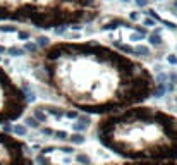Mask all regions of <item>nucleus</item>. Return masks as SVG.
<instances>
[{
	"label": "nucleus",
	"mask_w": 177,
	"mask_h": 165,
	"mask_svg": "<svg viewBox=\"0 0 177 165\" xmlns=\"http://www.w3.org/2000/svg\"><path fill=\"white\" fill-rule=\"evenodd\" d=\"M136 2V5L138 7H146L148 5V0H134Z\"/></svg>",
	"instance_id": "22"
},
{
	"label": "nucleus",
	"mask_w": 177,
	"mask_h": 165,
	"mask_svg": "<svg viewBox=\"0 0 177 165\" xmlns=\"http://www.w3.org/2000/svg\"><path fill=\"white\" fill-rule=\"evenodd\" d=\"M17 36H19V40H29V33L28 31H21V29H17Z\"/></svg>",
	"instance_id": "18"
},
{
	"label": "nucleus",
	"mask_w": 177,
	"mask_h": 165,
	"mask_svg": "<svg viewBox=\"0 0 177 165\" xmlns=\"http://www.w3.org/2000/svg\"><path fill=\"white\" fill-rule=\"evenodd\" d=\"M34 43H36L40 48H45V47H48V45H50V40H48L47 36H38Z\"/></svg>",
	"instance_id": "13"
},
{
	"label": "nucleus",
	"mask_w": 177,
	"mask_h": 165,
	"mask_svg": "<svg viewBox=\"0 0 177 165\" xmlns=\"http://www.w3.org/2000/svg\"><path fill=\"white\" fill-rule=\"evenodd\" d=\"M24 122H26L29 127H36V129L40 127V122H38L34 117H26V119H24Z\"/></svg>",
	"instance_id": "16"
},
{
	"label": "nucleus",
	"mask_w": 177,
	"mask_h": 165,
	"mask_svg": "<svg viewBox=\"0 0 177 165\" xmlns=\"http://www.w3.org/2000/svg\"><path fill=\"white\" fill-rule=\"evenodd\" d=\"M54 136L59 138V139H62V141H67V139H69V133H65V131H55Z\"/></svg>",
	"instance_id": "17"
},
{
	"label": "nucleus",
	"mask_w": 177,
	"mask_h": 165,
	"mask_svg": "<svg viewBox=\"0 0 177 165\" xmlns=\"http://www.w3.org/2000/svg\"><path fill=\"white\" fill-rule=\"evenodd\" d=\"M17 29L19 28L12 26V24H2L0 26V31H4V33H17Z\"/></svg>",
	"instance_id": "15"
},
{
	"label": "nucleus",
	"mask_w": 177,
	"mask_h": 165,
	"mask_svg": "<svg viewBox=\"0 0 177 165\" xmlns=\"http://www.w3.org/2000/svg\"><path fill=\"white\" fill-rule=\"evenodd\" d=\"M148 41H150L151 45H155V47H158V45H162V36L158 33H151L150 36H148Z\"/></svg>",
	"instance_id": "10"
},
{
	"label": "nucleus",
	"mask_w": 177,
	"mask_h": 165,
	"mask_svg": "<svg viewBox=\"0 0 177 165\" xmlns=\"http://www.w3.org/2000/svg\"><path fill=\"white\" fill-rule=\"evenodd\" d=\"M28 105L29 101L22 88L0 65V127L22 119Z\"/></svg>",
	"instance_id": "4"
},
{
	"label": "nucleus",
	"mask_w": 177,
	"mask_h": 165,
	"mask_svg": "<svg viewBox=\"0 0 177 165\" xmlns=\"http://www.w3.org/2000/svg\"><path fill=\"white\" fill-rule=\"evenodd\" d=\"M141 38H145V36H143V35H133V36H131V40L134 41V40H141Z\"/></svg>",
	"instance_id": "23"
},
{
	"label": "nucleus",
	"mask_w": 177,
	"mask_h": 165,
	"mask_svg": "<svg viewBox=\"0 0 177 165\" xmlns=\"http://www.w3.org/2000/svg\"><path fill=\"white\" fill-rule=\"evenodd\" d=\"M139 17V12H131V19H138Z\"/></svg>",
	"instance_id": "24"
},
{
	"label": "nucleus",
	"mask_w": 177,
	"mask_h": 165,
	"mask_svg": "<svg viewBox=\"0 0 177 165\" xmlns=\"http://www.w3.org/2000/svg\"><path fill=\"white\" fill-rule=\"evenodd\" d=\"M122 2H131V0H122Z\"/></svg>",
	"instance_id": "27"
},
{
	"label": "nucleus",
	"mask_w": 177,
	"mask_h": 165,
	"mask_svg": "<svg viewBox=\"0 0 177 165\" xmlns=\"http://www.w3.org/2000/svg\"><path fill=\"white\" fill-rule=\"evenodd\" d=\"M133 55H138V57H148L150 59L151 55V50L148 47H143V45H138V47H134V52H133Z\"/></svg>",
	"instance_id": "8"
},
{
	"label": "nucleus",
	"mask_w": 177,
	"mask_h": 165,
	"mask_svg": "<svg viewBox=\"0 0 177 165\" xmlns=\"http://www.w3.org/2000/svg\"><path fill=\"white\" fill-rule=\"evenodd\" d=\"M7 53H9V55H12V57H21V55H26L24 48H19V47H11V48H7Z\"/></svg>",
	"instance_id": "9"
},
{
	"label": "nucleus",
	"mask_w": 177,
	"mask_h": 165,
	"mask_svg": "<svg viewBox=\"0 0 177 165\" xmlns=\"http://www.w3.org/2000/svg\"><path fill=\"white\" fill-rule=\"evenodd\" d=\"M95 136L120 160H177V115L158 107L139 103L102 115Z\"/></svg>",
	"instance_id": "2"
},
{
	"label": "nucleus",
	"mask_w": 177,
	"mask_h": 165,
	"mask_svg": "<svg viewBox=\"0 0 177 165\" xmlns=\"http://www.w3.org/2000/svg\"><path fill=\"white\" fill-rule=\"evenodd\" d=\"M134 29L136 31H139V35H143V36H146V29L143 26H141V24H138V26H134Z\"/></svg>",
	"instance_id": "20"
},
{
	"label": "nucleus",
	"mask_w": 177,
	"mask_h": 165,
	"mask_svg": "<svg viewBox=\"0 0 177 165\" xmlns=\"http://www.w3.org/2000/svg\"><path fill=\"white\" fill-rule=\"evenodd\" d=\"M170 79H172V81H174V83L177 84V74H175V72H172V74H170Z\"/></svg>",
	"instance_id": "25"
},
{
	"label": "nucleus",
	"mask_w": 177,
	"mask_h": 165,
	"mask_svg": "<svg viewBox=\"0 0 177 165\" xmlns=\"http://www.w3.org/2000/svg\"><path fill=\"white\" fill-rule=\"evenodd\" d=\"M28 65L43 88L72 110L107 115L153 98L156 79L138 59L100 41H55L29 53Z\"/></svg>",
	"instance_id": "1"
},
{
	"label": "nucleus",
	"mask_w": 177,
	"mask_h": 165,
	"mask_svg": "<svg viewBox=\"0 0 177 165\" xmlns=\"http://www.w3.org/2000/svg\"><path fill=\"white\" fill-rule=\"evenodd\" d=\"M0 165H34L31 148L24 139L0 127Z\"/></svg>",
	"instance_id": "5"
},
{
	"label": "nucleus",
	"mask_w": 177,
	"mask_h": 165,
	"mask_svg": "<svg viewBox=\"0 0 177 165\" xmlns=\"http://www.w3.org/2000/svg\"><path fill=\"white\" fill-rule=\"evenodd\" d=\"M90 124H91L90 115H86V114H79V117L76 119V122H74V129H76V131H84V129L90 127Z\"/></svg>",
	"instance_id": "7"
},
{
	"label": "nucleus",
	"mask_w": 177,
	"mask_h": 165,
	"mask_svg": "<svg viewBox=\"0 0 177 165\" xmlns=\"http://www.w3.org/2000/svg\"><path fill=\"white\" fill-rule=\"evenodd\" d=\"M38 50H40V47H38L34 41H28L26 45H24V52H28V53H36Z\"/></svg>",
	"instance_id": "12"
},
{
	"label": "nucleus",
	"mask_w": 177,
	"mask_h": 165,
	"mask_svg": "<svg viewBox=\"0 0 177 165\" xmlns=\"http://www.w3.org/2000/svg\"><path fill=\"white\" fill-rule=\"evenodd\" d=\"M67 141H72V143H84V136L83 134H69V139Z\"/></svg>",
	"instance_id": "14"
},
{
	"label": "nucleus",
	"mask_w": 177,
	"mask_h": 165,
	"mask_svg": "<svg viewBox=\"0 0 177 165\" xmlns=\"http://www.w3.org/2000/svg\"><path fill=\"white\" fill-rule=\"evenodd\" d=\"M0 53H2V55H4V53H7V48L2 47V45H0Z\"/></svg>",
	"instance_id": "26"
},
{
	"label": "nucleus",
	"mask_w": 177,
	"mask_h": 165,
	"mask_svg": "<svg viewBox=\"0 0 177 165\" xmlns=\"http://www.w3.org/2000/svg\"><path fill=\"white\" fill-rule=\"evenodd\" d=\"M100 0H0V21L29 24L38 29L76 28L97 21Z\"/></svg>",
	"instance_id": "3"
},
{
	"label": "nucleus",
	"mask_w": 177,
	"mask_h": 165,
	"mask_svg": "<svg viewBox=\"0 0 177 165\" xmlns=\"http://www.w3.org/2000/svg\"><path fill=\"white\" fill-rule=\"evenodd\" d=\"M76 160L79 162V165H91V158H90L86 153H79L77 157H76Z\"/></svg>",
	"instance_id": "11"
},
{
	"label": "nucleus",
	"mask_w": 177,
	"mask_h": 165,
	"mask_svg": "<svg viewBox=\"0 0 177 165\" xmlns=\"http://www.w3.org/2000/svg\"><path fill=\"white\" fill-rule=\"evenodd\" d=\"M102 165H177V160H160V162H148V160H138V162H129V160H119V162H107Z\"/></svg>",
	"instance_id": "6"
},
{
	"label": "nucleus",
	"mask_w": 177,
	"mask_h": 165,
	"mask_svg": "<svg viewBox=\"0 0 177 165\" xmlns=\"http://www.w3.org/2000/svg\"><path fill=\"white\" fill-rule=\"evenodd\" d=\"M167 62L172 64V65H177V57L175 55H169V57H167Z\"/></svg>",
	"instance_id": "19"
},
{
	"label": "nucleus",
	"mask_w": 177,
	"mask_h": 165,
	"mask_svg": "<svg viewBox=\"0 0 177 165\" xmlns=\"http://www.w3.org/2000/svg\"><path fill=\"white\" fill-rule=\"evenodd\" d=\"M175 100H177V96H175Z\"/></svg>",
	"instance_id": "28"
},
{
	"label": "nucleus",
	"mask_w": 177,
	"mask_h": 165,
	"mask_svg": "<svg viewBox=\"0 0 177 165\" xmlns=\"http://www.w3.org/2000/svg\"><path fill=\"white\" fill-rule=\"evenodd\" d=\"M155 24H156L155 19H150V17H146L145 19V26H155Z\"/></svg>",
	"instance_id": "21"
}]
</instances>
